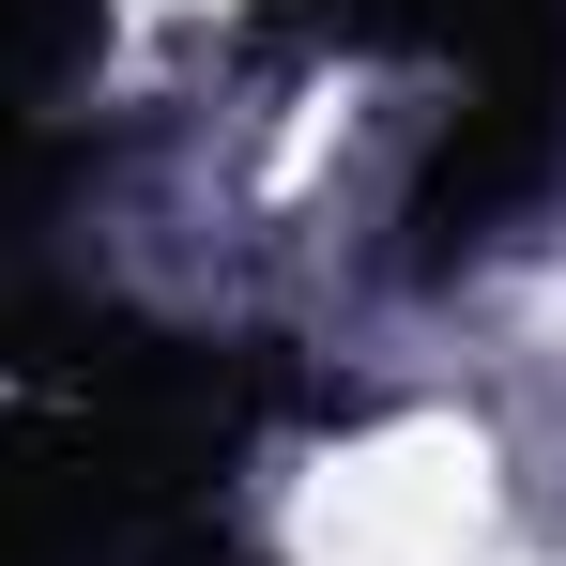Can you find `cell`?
<instances>
[{
	"instance_id": "1",
	"label": "cell",
	"mask_w": 566,
	"mask_h": 566,
	"mask_svg": "<svg viewBox=\"0 0 566 566\" xmlns=\"http://www.w3.org/2000/svg\"><path fill=\"white\" fill-rule=\"evenodd\" d=\"M322 566H444L474 536V444H382L322 490Z\"/></svg>"
}]
</instances>
